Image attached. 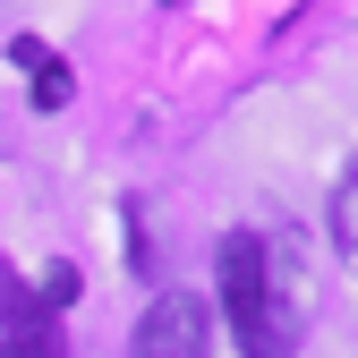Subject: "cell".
<instances>
[{"instance_id":"7","label":"cell","mask_w":358,"mask_h":358,"mask_svg":"<svg viewBox=\"0 0 358 358\" xmlns=\"http://www.w3.org/2000/svg\"><path fill=\"white\" fill-rule=\"evenodd\" d=\"M0 358H9V350H0Z\"/></svg>"},{"instance_id":"3","label":"cell","mask_w":358,"mask_h":358,"mask_svg":"<svg viewBox=\"0 0 358 358\" xmlns=\"http://www.w3.org/2000/svg\"><path fill=\"white\" fill-rule=\"evenodd\" d=\"M0 350L9 358H60V324L17 273H0Z\"/></svg>"},{"instance_id":"1","label":"cell","mask_w":358,"mask_h":358,"mask_svg":"<svg viewBox=\"0 0 358 358\" xmlns=\"http://www.w3.org/2000/svg\"><path fill=\"white\" fill-rule=\"evenodd\" d=\"M222 307H231V333H239L248 358H290L299 350L282 333V316H273V282H264V239L256 231L222 239Z\"/></svg>"},{"instance_id":"6","label":"cell","mask_w":358,"mask_h":358,"mask_svg":"<svg viewBox=\"0 0 358 358\" xmlns=\"http://www.w3.org/2000/svg\"><path fill=\"white\" fill-rule=\"evenodd\" d=\"M77 299V264H52V282H43V307H69Z\"/></svg>"},{"instance_id":"5","label":"cell","mask_w":358,"mask_h":358,"mask_svg":"<svg viewBox=\"0 0 358 358\" xmlns=\"http://www.w3.org/2000/svg\"><path fill=\"white\" fill-rule=\"evenodd\" d=\"M26 77H34V111H60V103H69V77H60L52 60H43V69H26Z\"/></svg>"},{"instance_id":"4","label":"cell","mask_w":358,"mask_h":358,"mask_svg":"<svg viewBox=\"0 0 358 358\" xmlns=\"http://www.w3.org/2000/svg\"><path fill=\"white\" fill-rule=\"evenodd\" d=\"M333 239H341V256L358 264V162L341 171V188H333Z\"/></svg>"},{"instance_id":"2","label":"cell","mask_w":358,"mask_h":358,"mask_svg":"<svg viewBox=\"0 0 358 358\" xmlns=\"http://www.w3.org/2000/svg\"><path fill=\"white\" fill-rule=\"evenodd\" d=\"M137 358H213V316L196 290H162L137 324Z\"/></svg>"}]
</instances>
